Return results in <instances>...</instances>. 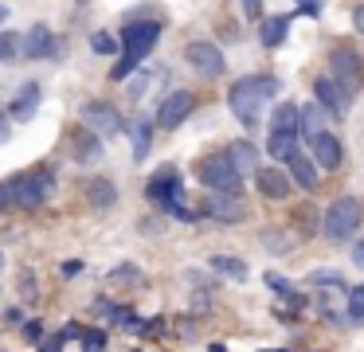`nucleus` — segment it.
<instances>
[{"label": "nucleus", "mask_w": 364, "mask_h": 352, "mask_svg": "<svg viewBox=\"0 0 364 352\" xmlns=\"http://www.w3.org/2000/svg\"><path fill=\"white\" fill-rule=\"evenodd\" d=\"M161 31H165V23H157V20H134V23H126V31H122V55L114 59V67H110L114 82H126V78L145 63V55H153Z\"/></svg>", "instance_id": "1"}, {"label": "nucleus", "mask_w": 364, "mask_h": 352, "mask_svg": "<svg viewBox=\"0 0 364 352\" xmlns=\"http://www.w3.org/2000/svg\"><path fill=\"white\" fill-rule=\"evenodd\" d=\"M278 78L274 75H243L235 86L228 90V106L231 114L239 117V122L247 125V129H255V125L262 122V106H267L270 98L278 94Z\"/></svg>", "instance_id": "2"}, {"label": "nucleus", "mask_w": 364, "mask_h": 352, "mask_svg": "<svg viewBox=\"0 0 364 352\" xmlns=\"http://www.w3.org/2000/svg\"><path fill=\"white\" fill-rule=\"evenodd\" d=\"M145 200H149L157 211H168L173 219H181V223H196L200 219V211H192L188 203H184V180L176 176L173 169L161 172V176H149V184H145Z\"/></svg>", "instance_id": "3"}, {"label": "nucleus", "mask_w": 364, "mask_h": 352, "mask_svg": "<svg viewBox=\"0 0 364 352\" xmlns=\"http://www.w3.org/2000/svg\"><path fill=\"white\" fill-rule=\"evenodd\" d=\"M329 75H333V82L341 86V98H345V106H348L364 86V55L356 51L353 43H337L329 51Z\"/></svg>", "instance_id": "4"}, {"label": "nucleus", "mask_w": 364, "mask_h": 352, "mask_svg": "<svg viewBox=\"0 0 364 352\" xmlns=\"http://www.w3.org/2000/svg\"><path fill=\"white\" fill-rule=\"evenodd\" d=\"M196 176L208 192H228V196H239L243 192V176L235 172L228 153H208L204 161L196 164Z\"/></svg>", "instance_id": "5"}, {"label": "nucleus", "mask_w": 364, "mask_h": 352, "mask_svg": "<svg viewBox=\"0 0 364 352\" xmlns=\"http://www.w3.org/2000/svg\"><path fill=\"white\" fill-rule=\"evenodd\" d=\"M9 188H12V208L36 211L40 203L51 200V192H55V176H51L48 169H36V172H24V176L9 180Z\"/></svg>", "instance_id": "6"}, {"label": "nucleus", "mask_w": 364, "mask_h": 352, "mask_svg": "<svg viewBox=\"0 0 364 352\" xmlns=\"http://www.w3.org/2000/svg\"><path fill=\"white\" fill-rule=\"evenodd\" d=\"M364 211H360V200H353V196H341V200L329 203V211H325V235H329L333 242H345L356 235V227H360Z\"/></svg>", "instance_id": "7"}, {"label": "nucleus", "mask_w": 364, "mask_h": 352, "mask_svg": "<svg viewBox=\"0 0 364 352\" xmlns=\"http://www.w3.org/2000/svg\"><path fill=\"white\" fill-rule=\"evenodd\" d=\"M184 59H188V67L204 78H220L223 70H228V59H223L220 43H212V39H188V43H184Z\"/></svg>", "instance_id": "8"}, {"label": "nucleus", "mask_w": 364, "mask_h": 352, "mask_svg": "<svg viewBox=\"0 0 364 352\" xmlns=\"http://www.w3.org/2000/svg\"><path fill=\"white\" fill-rule=\"evenodd\" d=\"M79 117H82V125L87 129H95L98 137H114V133H122V114H118V106H110V102H102V98H90L87 106L79 110Z\"/></svg>", "instance_id": "9"}, {"label": "nucleus", "mask_w": 364, "mask_h": 352, "mask_svg": "<svg viewBox=\"0 0 364 352\" xmlns=\"http://www.w3.org/2000/svg\"><path fill=\"white\" fill-rule=\"evenodd\" d=\"M200 215H212L215 223H243L247 219V208L239 196H228V192H208L204 203H200Z\"/></svg>", "instance_id": "10"}, {"label": "nucleus", "mask_w": 364, "mask_h": 352, "mask_svg": "<svg viewBox=\"0 0 364 352\" xmlns=\"http://www.w3.org/2000/svg\"><path fill=\"white\" fill-rule=\"evenodd\" d=\"M196 110V94L188 90H173L165 102L157 106V125L161 129H176V125H184V117Z\"/></svg>", "instance_id": "11"}, {"label": "nucleus", "mask_w": 364, "mask_h": 352, "mask_svg": "<svg viewBox=\"0 0 364 352\" xmlns=\"http://www.w3.org/2000/svg\"><path fill=\"white\" fill-rule=\"evenodd\" d=\"M59 39L48 23H32V31L24 36V59H55L59 55Z\"/></svg>", "instance_id": "12"}, {"label": "nucleus", "mask_w": 364, "mask_h": 352, "mask_svg": "<svg viewBox=\"0 0 364 352\" xmlns=\"http://www.w3.org/2000/svg\"><path fill=\"white\" fill-rule=\"evenodd\" d=\"M309 149H314V161L321 164V169H341V161H345V145H341V137H333V133L317 129L314 137H309Z\"/></svg>", "instance_id": "13"}, {"label": "nucleus", "mask_w": 364, "mask_h": 352, "mask_svg": "<svg viewBox=\"0 0 364 352\" xmlns=\"http://www.w3.org/2000/svg\"><path fill=\"white\" fill-rule=\"evenodd\" d=\"M255 184H259V192L267 196V200H286L294 180H290V172H282V169H255Z\"/></svg>", "instance_id": "14"}, {"label": "nucleus", "mask_w": 364, "mask_h": 352, "mask_svg": "<svg viewBox=\"0 0 364 352\" xmlns=\"http://www.w3.org/2000/svg\"><path fill=\"white\" fill-rule=\"evenodd\" d=\"M106 149H102V137H98L95 129H87V125H79V129L71 133V156L79 164H90V161H98Z\"/></svg>", "instance_id": "15"}, {"label": "nucleus", "mask_w": 364, "mask_h": 352, "mask_svg": "<svg viewBox=\"0 0 364 352\" xmlns=\"http://www.w3.org/2000/svg\"><path fill=\"white\" fill-rule=\"evenodd\" d=\"M223 153L231 156V164H235V172L239 176H255V169H259V145H255L251 137H239V141H231Z\"/></svg>", "instance_id": "16"}, {"label": "nucleus", "mask_w": 364, "mask_h": 352, "mask_svg": "<svg viewBox=\"0 0 364 352\" xmlns=\"http://www.w3.org/2000/svg\"><path fill=\"white\" fill-rule=\"evenodd\" d=\"M40 98H43V86L40 82H24L16 90V98H12V106H9V117H16V122H32V114L40 110Z\"/></svg>", "instance_id": "17"}, {"label": "nucleus", "mask_w": 364, "mask_h": 352, "mask_svg": "<svg viewBox=\"0 0 364 352\" xmlns=\"http://www.w3.org/2000/svg\"><path fill=\"white\" fill-rule=\"evenodd\" d=\"M286 164H290L286 172H290V180H294V184H298L301 192H314V188H317V161H314V156L294 153Z\"/></svg>", "instance_id": "18"}, {"label": "nucleus", "mask_w": 364, "mask_h": 352, "mask_svg": "<svg viewBox=\"0 0 364 352\" xmlns=\"http://www.w3.org/2000/svg\"><path fill=\"white\" fill-rule=\"evenodd\" d=\"M314 102H321V106L333 114V122H337V114L345 110V98H341V86L333 82V75L314 78Z\"/></svg>", "instance_id": "19"}, {"label": "nucleus", "mask_w": 364, "mask_h": 352, "mask_svg": "<svg viewBox=\"0 0 364 352\" xmlns=\"http://www.w3.org/2000/svg\"><path fill=\"white\" fill-rule=\"evenodd\" d=\"M87 200H90L95 211H110L114 203H118V188H114V180H106V176L87 180Z\"/></svg>", "instance_id": "20"}, {"label": "nucleus", "mask_w": 364, "mask_h": 352, "mask_svg": "<svg viewBox=\"0 0 364 352\" xmlns=\"http://www.w3.org/2000/svg\"><path fill=\"white\" fill-rule=\"evenodd\" d=\"M290 23H294V16H267V20L259 23L262 47H282L286 36H290Z\"/></svg>", "instance_id": "21"}, {"label": "nucleus", "mask_w": 364, "mask_h": 352, "mask_svg": "<svg viewBox=\"0 0 364 352\" xmlns=\"http://www.w3.org/2000/svg\"><path fill=\"white\" fill-rule=\"evenodd\" d=\"M321 122H333V114L321 106V102H309V106H298V129L306 133V141L321 129Z\"/></svg>", "instance_id": "22"}, {"label": "nucleus", "mask_w": 364, "mask_h": 352, "mask_svg": "<svg viewBox=\"0 0 364 352\" xmlns=\"http://www.w3.org/2000/svg\"><path fill=\"white\" fill-rule=\"evenodd\" d=\"M122 129H129V137H134V161H145L149 156V141H153V122L149 117H137V122L122 125Z\"/></svg>", "instance_id": "23"}, {"label": "nucleus", "mask_w": 364, "mask_h": 352, "mask_svg": "<svg viewBox=\"0 0 364 352\" xmlns=\"http://www.w3.org/2000/svg\"><path fill=\"white\" fill-rule=\"evenodd\" d=\"M267 153H270V156H278V161H290V156L298 153V133H286V129H270Z\"/></svg>", "instance_id": "24"}, {"label": "nucleus", "mask_w": 364, "mask_h": 352, "mask_svg": "<svg viewBox=\"0 0 364 352\" xmlns=\"http://www.w3.org/2000/svg\"><path fill=\"white\" fill-rule=\"evenodd\" d=\"M212 270L215 274H223V278H231V282H247V262L243 258H235V255H212Z\"/></svg>", "instance_id": "25"}, {"label": "nucleus", "mask_w": 364, "mask_h": 352, "mask_svg": "<svg viewBox=\"0 0 364 352\" xmlns=\"http://www.w3.org/2000/svg\"><path fill=\"white\" fill-rule=\"evenodd\" d=\"M270 129L298 133V106H290V102H278L274 114H270Z\"/></svg>", "instance_id": "26"}, {"label": "nucleus", "mask_w": 364, "mask_h": 352, "mask_svg": "<svg viewBox=\"0 0 364 352\" xmlns=\"http://www.w3.org/2000/svg\"><path fill=\"white\" fill-rule=\"evenodd\" d=\"M24 59V39L16 31H0V63H16Z\"/></svg>", "instance_id": "27"}, {"label": "nucleus", "mask_w": 364, "mask_h": 352, "mask_svg": "<svg viewBox=\"0 0 364 352\" xmlns=\"http://www.w3.org/2000/svg\"><path fill=\"white\" fill-rule=\"evenodd\" d=\"M110 278L118 282V286H141V270H137L134 262H118L110 270Z\"/></svg>", "instance_id": "28"}, {"label": "nucleus", "mask_w": 364, "mask_h": 352, "mask_svg": "<svg viewBox=\"0 0 364 352\" xmlns=\"http://www.w3.org/2000/svg\"><path fill=\"white\" fill-rule=\"evenodd\" d=\"M262 242H267L270 255H286V250L294 247L290 235H286V231H274V227H270V231H262Z\"/></svg>", "instance_id": "29"}, {"label": "nucleus", "mask_w": 364, "mask_h": 352, "mask_svg": "<svg viewBox=\"0 0 364 352\" xmlns=\"http://www.w3.org/2000/svg\"><path fill=\"white\" fill-rule=\"evenodd\" d=\"M90 51L95 55H114L118 51V39H114L110 31H95V36H90Z\"/></svg>", "instance_id": "30"}, {"label": "nucleus", "mask_w": 364, "mask_h": 352, "mask_svg": "<svg viewBox=\"0 0 364 352\" xmlns=\"http://www.w3.org/2000/svg\"><path fill=\"white\" fill-rule=\"evenodd\" d=\"M309 282H314V286H325V289H345V278H341L337 270H314Z\"/></svg>", "instance_id": "31"}, {"label": "nucleus", "mask_w": 364, "mask_h": 352, "mask_svg": "<svg viewBox=\"0 0 364 352\" xmlns=\"http://www.w3.org/2000/svg\"><path fill=\"white\" fill-rule=\"evenodd\" d=\"M345 313L353 321H364V286H353L348 289V305H345Z\"/></svg>", "instance_id": "32"}, {"label": "nucleus", "mask_w": 364, "mask_h": 352, "mask_svg": "<svg viewBox=\"0 0 364 352\" xmlns=\"http://www.w3.org/2000/svg\"><path fill=\"white\" fill-rule=\"evenodd\" d=\"M145 86H149V70H141V75H129V82H126V98L129 102H137L145 94Z\"/></svg>", "instance_id": "33"}, {"label": "nucleus", "mask_w": 364, "mask_h": 352, "mask_svg": "<svg viewBox=\"0 0 364 352\" xmlns=\"http://www.w3.org/2000/svg\"><path fill=\"white\" fill-rule=\"evenodd\" d=\"M106 348V333L102 329H87L82 333V352H102Z\"/></svg>", "instance_id": "34"}, {"label": "nucleus", "mask_w": 364, "mask_h": 352, "mask_svg": "<svg viewBox=\"0 0 364 352\" xmlns=\"http://www.w3.org/2000/svg\"><path fill=\"white\" fill-rule=\"evenodd\" d=\"M36 294H40V289H36L32 270H24V274H20V297H24V302H36Z\"/></svg>", "instance_id": "35"}, {"label": "nucleus", "mask_w": 364, "mask_h": 352, "mask_svg": "<svg viewBox=\"0 0 364 352\" xmlns=\"http://www.w3.org/2000/svg\"><path fill=\"white\" fill-rule=\"evenodd\" d=\"M24 341H28V344H40V341H43V321H36V317L24 321Z\"/></svg>", "instance_id": "36"}, {"label": "nucleus", "mask_w": 364, "mask_h": 352, "mask_svg": "<svg viewBox=\"0 0 364 352\" xmlns=\"http://www.w3.org/2000/svg\"><path fill=\"white\" fill-rule=\"evenodd\" d=\"M298 223H301V231H306V235H314V231H317V215H314V208H298Z\"/></svg>", "instance_id": "37"}, {"label": "nucleus", "mask_w": 364, "mask_h": 352, "mask_svg": "<svg viewBox=\"0 0 364 352\" xmlns=\"http://www.w3.org/2000/svg\"><path fill=\"white\" fill-rule=\"evenodd\" d=\"M267 286H270V289H274V294H286V297H290V294H294V286H290V282H286V278H282V274H267Z\"/></svg>", "instance_id": "38"}, {"label": "nucleus", "mask_w": 364, "mask_h": 352, "mask_svg": "<svg viewBox=\"0 0 364 352\" xmlns=\"http://www.w3.org/2000/svg\"><path fill=\"white\" fill-rule=\"evenodd\" d=\"M239 4H243V16H247L251 23L262 20V0H239Z\"/></svg>", "instance_id": "39"}, {"label": "nucleus", "mask_w": 364, "mask_h": 352, "mask_svg": "<svg viewBox=\"0 0 364 352\" xmlns=\"http://www.w3.org/2000/svg\"><path fill=\"white\" fill-rule=\"evenodd\" d=\"M294 4H298L301 16H317V12H321V0H294Z\"/></svg>", "instance_id": "40"}, {"label": "nucleus", "mask_w": 364, "mask_h": 352, "mask_svg": "<svg viewBox=\"0 0 364 352\" xmlns=\"http://www.w3.org/2000/svg\"><path fill=\"white\" fill-rule=\"evenodd\" d=\"M79 270H82V262H79V258H67V262L59 266V274H63V278H75Z\"/></svg>", "instance_id": "41"}, {"label": "nucleus", "mask_w": 364, "mask_h": 352, "mask_svg": "<svg viewBox=\"0 0 364 352\" xmlns=\"http://www.w3.org/2000/svg\"><path fill=\"white\" fill-rule=\"evenodd\" d=\"M12 208V188H9V180H0V211H9Z\"/></svg>", "instance_id": "42"}, {"label": "nucleus", "mask_w": 364, "mask_h": 352, "mask_svg": "<svg viewBox=\"0 0 364 352\" xmlns=\"http://www.w3.org/2000/svg\"><path fill=\"white\" fill-rule=\"evenodd\" d=\"M353 28H356V31H360V36H364V0H360V4L353 8Z\"/></svg>", "instance_id": "43"}, {"label": "nucleus", "mask_w": 364, "mask_h": 352, "mask_svg": "<svg viewBox=\"0 0 364 352\" xmlns=\"http://www.w3.org/2000/svg\"><path fill=\"white\" fill-rule=\"evenodd\" d=\"M353 262H356V266H364V239L353 247Z\"/></svg>", "instance_id": "44"}, {"label": "nucleus", "mask_w": 364, "mask_h": 352, "mask_svg": "<svg viewBox=\"0 0 364 352\" xmlns=\"http://www.w3.org/2000/svg\"><path fill=\"white\" fill-rule=\"evenodd\" d=\"M9 141V114H0V145Z\"/></svg>", "instance_id": "45"}, {"label": "nucleus", "mask_w": 364, "mask_h": 352, "mask_svg": "<svg viewBox=\"0 0 364 352\" xmlns=\"http://www.w3.org/2000/svg\"><path fill=\"white\" fill-rule=\"evenodd\" d=\"M4 20H9V8H4V4H0V23H4Z\"/></svg>", "instance_id": "46"}, {"label": "nucleus", "mask_w": 364, "mask_h": 352, "mask_svg": "<svg viewBox=\"0 0 364 352\" xmlns=\"http://www.w3.org/2000/svg\"><path fill=\"white\" fill-rule=\"evenodd\" d=\"M208 352H228V348H223V344H212V348H208Z\"/></svg>", "instance_id": "47"}, {"label": "nucleus", "mask_w": 364, "mask_h": 352, "mask_svg": "<svg viewBox=\"0 0 364 352\" xmlns=\"http://www.w3.org/2000/svg\"><path fill=\"white\" fill-rule=\"evenodd\" d=\"M267 352H290V348H267Z\"/></svg>", "instance_id": "48"}, {"label": "nucleus", "mask_w": 364, "mask_h": 352, "mask_svg": "<svg viewBox=\"0 0 364 352\" xmlns=\"http://www.w3.org/2000/svg\"><path fill=\"white\" fill-rule=\"evenodd\" d=\"M75 4H87V0H75Z\"/></svg>", "instance_id": "49"}, {"label": "nucleus", "mask_w": 364, "mask_h": 352, "mask_svg": "<svg viewBox=\"0 0 364 352\" xmlns=\"http://www.w3.org/2000/svg\"><path fill=\"white\" fill-rule=\"evenodd\" d=\"M0 266H4V255H0Z\"/></svg>", "instance_id": "50"}]
</instances>
